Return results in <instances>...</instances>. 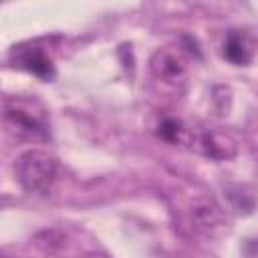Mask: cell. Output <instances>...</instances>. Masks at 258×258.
Returning <instances> with one entry per match:
<instances>
[{"label": "cell", "instance_id": "cell-1", "mask_svg": "<svg viewBox=\"0 0 258 258\" xmlns=\"http://www.w3.org/2000/svg\"><path fill=\"white\" fill-rule=\"evenodd\" d=\"M18 183L30 194H46L56 179V161L42 149H28L14 161Z\"/></svg>", "mask_w": 258, "mask_h": 258}, {"label": "cell", "instance_id": "cell-2", "mask_svg": "<svg viewBox=\"0 0 258 258\" xmlns=\"http://www.w3.org/2000/svg\"><path fill=\"white\" fill-rule=\"evenodd\" d=\"M149 69L155 79L165 85H179L187 75V58L181 48L161 46L149 58Z\"/></svg>", "mask_w": 258, "mask_h": 258}, {"label": "cell", "instance_id": "cell-3", "mask_svg": "<svg viewBox=\"0 0 258 258\" xmlns=\"http://www.w3.org/2000/svg\"><path fill=\"white\" fill-rule=\"evenodd\" d=\"M6 123L24 137L32 139H44L46 137V123L42 111H34V107L28 101H12L6 107Z\"/></svg>", "mask_w": 258, "mask_h": 258}, {"label": "cell", "instance_id": "cell-4", "mask_svg": "<svg viewBox=\"0 0 258 258\" xmlns=\"http://www.w3.org/2000/svg\"><path fill=\"white\" fill-rule=\"evenodd\" d=\"M191 222L198 232L206 236H216L226 228V214L214 200H198L191 208Z\"/></svg>", "mask_w": 258, "mask_h": 258}, {"label": "cell", "instance_id": "cell-5", "mask_svg": "<svg viewBox=\"0 0 258 258\" xmlns=\"http://www.w3.org/2000/svg\"><path fill=\"white\" fill-rule=\"evenodd\" d=\"M194 145L200 149V153L216 161H226L236 155L234 139L220 131H200L194 137Z\"/></svg>", "mask_w": 258, "mask_h": 258}, {"label": "cell", "instance_id": "cell-6", "mask_svg": "<svg viewBox=\"0 0 258 258\" xmlns=\"http://www.w3.org/2000/svg\"><path fill=\"white\" fill-rule=\"evenodd\" d=\"M256 52V38L248 30H232L222 46V56L232 64H250Z\"/></svg>", "mask_w": 258, "mask_h": 258}, {"label": "cell", "instance_id": "cell-7", "mask_svg": "<svg viewBox=\"0 0 258 258\" xmlns=\"http://www.w3.org/2000/svg\"><path fill=\"white\" fill-rule=\"evenodd\" d=\"M16 62L26 69L28 73L48 81L54 77V64H52V58L50 54L38 46V44H28V46H18L16 48Z\"/></svg>", "mask_w": 258, "mask_h": 258}, {"label": "cell", "instance_id": "cell-8", "mask_svg": "<svg viewBox=\"0 0 258 258\" xmlns=\"http://www.w3.org/2000/svg\"><path fill=\"white\" fill-rule=\"evenodd\" d=\"M157 135L169 143H181L187 139V129L183 123L175 117H163L161 123L157 125Z\"/></svg>", "mask_w": 258, "mask_h": 258}]
</instances>
